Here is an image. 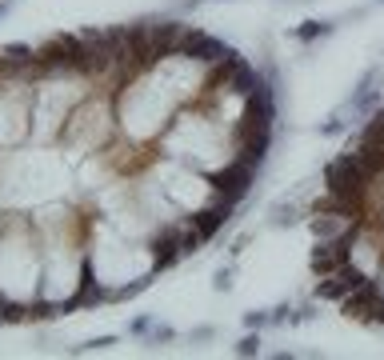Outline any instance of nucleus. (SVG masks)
Returning a JSON list of instances; mask_svg holds the SVG:
<instances>
[{"instance_id": "39448f33", "label": "nucleus", "mask_w": 384, "mask_h": 360, "mask_svg": "<svg viewBox=\"0 0 384 360\" xmlns=\"http://www.w3.org/2000/svg\"><path fill=\"white\" fill-rule=\"evenodd\" d=\"M233 216H236V204L209 197V204H204V209H197L192 216H188V221H192V228H197L204 240H212V236L221 232V228H228V224H233Z\"/></svg>"}, {"instance_id": "0eeeda50", "label": "nucleus", "mask_w": 384, "mask_h": 360, "mask_svg": "<svg viewBox=\"0 0 384 360\" xmlns=\"http://www.w3.org/2000/svg\"><path fill=\"white\" fill-rule=\"evenodd\" d=\"M336 32V20H304V25L292 28V40H300V44H316V40L333 37Z\"/></svg>"}, {"instance_id": "2eb2a0df", "label": "nucleus", "mask_w": 384, "mask_h": 360, "mask_svg": "<svg viewBox=\"0 0 384 360\" xmlns=\"http://www.w3.org/2000/svg\"><path fill=\"white\" fill-rule=\"evenodd\" d=\"M173 340H176L173 324H152V345H173Z\"/></svg>"}, {"instance_id": "7ed1b4c3", "label": "nucleus", "mask_w": 384, "mask_h": 360, "mask_svg": "<svg viewBox=\"0 0 384 360\" xmlns=\"http://www.w3.org/2000/svg\"><path fill=\"white\" fill-rule=\"evenodd\" d=\"M185 232H188V221L180 224H161L149 240V256H152V273H168L176 264L185 261Z\"/></svg>"}, {"instance_id": "a211bd4d", "label": "nucleus", "mask_w": 384, "mask_h": 360, "mask_svg": "<svg viewBox=\"0 0 384 360\" xmlns=\"http://www.w3.org/2000/svg\"><path fill=\"white\" fill-rule=\"evenodd\" d=\"M216 336V328L212 324H200V328H192V340H212Z\"/></svg>"}, {"instance_id": "6ab92c4d", "label": "nucleus", "mask_w": 384, "mask_h": 360, "mask_svg": "<svg viewBox=\"0 0 384 360\" xmlns=\"http://www.w3.org/2000/svg\"><path fill=\"white\" fill-rule=\"evenodd\" d=\"M197 4H204V0H180V8H197Z\"/></svg>"}, {"instance_id": "dca6fc26", "label": "nucleus", "mask_w": 384, "mask_h": 360, "mask_svg": "<svg viewBox=\"0 0 384 360\" xmlns=\"http://www.w3.org/2000/svg\"><path fill=\"white\" fill-rule=\"evenodd\" d=\"M152 324H156L152 316H137V321L128 324V333H132V336H144V333H152Z\"/></svg>"}, {"instance_id": "6e6552de", "label": "nucleus", "mask_w": 384, "mask_h": 360, "mask_svg": "<svg viewBox=\"0 0 384 360\" xmlns=\"http://www.w3.org/2000/svg\"><path fill=\"white\" fill-rule=\"evenodd\" d=\"M236 356H261L264 352V340H261V328H248L240 340H236V348H233Z\"/></svg>"}, {"instance_id": "4468645a", "label": "nucleus", "mask_w": 384, "mask_h": 360, "mask_svg": "<svg viewBox=\"0 0 384 360\" xmlns=\"http://www.w3.org/2000/svg\"><path fill=\"white\" fill-rule=\"evenodd\" d=\"M112 345H116V336H92L85 345H76L73 352H100V348H112Z\"/></svg>"}, {"instance_id": "aec40b11", "label": "nucleus", "mask_w": 384, "mask_h": 360, "mask_svg": "<svg viewBox=\"0 0 384 360\" xmlns=\"http://www.w3.org/2000/svg\"><path fill=\"white\" fill-rule=\"evenodd\" d=\"M376 4H384V0H376Z\"/></svg>"}, {"instance_id": "f03ea898", "label": "nucleus", "mask_w": 384, "mask_h": 360, "mask_svg": "<svg viewBox=\"0 0 384 360\" xmlns=\"http://www.w3.org/2000/svg\"><path fill=\"white\" fill-rule=\"evenodd\" d=\"M372 180L376 176L364 168V161H360L352 149H345L340 156H333V161L324 164V188L328 192H345V197H360V192H368Z\"/></svg>"}, {"instance_id": "9d476101", "label": "nucleus", "mask_w": 384, "mask_h": 360, "mask_svg": "<svg viewBox=\"0 0 384 360\" xmlns=\"http://www.w3.org/2000/svg\"><path fill=\"white\" fill-rule=\"evenodd\" d=\"M300 221V209L297 204H273V224L276 228H288V224Z\"/></svg>"}, {"instance_id": "f8f14e48", "label": "nucleus", "mask_w": 384, "mask_h": 360, "mask_svg": "<svg viewBox=\"0 0 384 360\" xmlns=\"http://www.w3.org/2000/svg\"><path fill=\"white\" fill-rule=\"evenodd\" d=\"M233 276H236L233 264H221V268L212 273V288H216V292H228V288H233Z\"/></svg>"}, {"instance_id": "423d86ee", "label": "nucleus", "mask_w": 384, "mask_h": 360, "mask_svg": "<svg viewBox=\"0 0 384 360\" xmlns=\"http://www.w3.org/2000/svg\"><path fill=\"white\" fill-rule=\"evenodd\" d=\"M309 221V232H312V240H328V236H340L348 228V216H336V212H309L304 216Z\"/></svg>"}, {"instance_id": "ddd939ff", "label": "nucleus", "mask_w": 384, "mask_h": 360, "mask_svg": "<svg viewBox=\"0 0 384 360\" xmlns=\"http://www.w3.org/2000/svg\"><path fill=\"white\" fill-rule=\"evenodd\" d=\"M273 324V309H252L244 312V328H268Z\"/></svg>"}, {"instance_id": "1a4fd4ad", "label": "nucleus", "mask_w": 384, "mask_h": 360, "mask_svg": "<svg viewBox=\"0 0 384 360\" xmlns=\"http://www.w3.org/2000/svg\"><path fill=\"white\" fill-rule=\"evenodd\" d=\"M28 312H32V304H16V300H8V297H0V321H4V324L28 321Z\"/></svg>"}, {"instance_id": "f3484780", "label": "nucleus", "mask_w": 384, "mask_h": 360, "mask_svg": "<svg viewBox=\"0 0 384 360\" xmlns=\"http://www.w3.org/2000/svg\"><path fill=\"white\" fill-rule=\"evenodd\" d=\"M248 240H252V236H236V240H233V249H228V252H233V261H236V256H244V249H248Z\"/></svg>"}, {"instance_id": "f257e3e1", "label": "nucleus", "mask_w": 384, "mask_h": 360, "mask_svg": "<svg viewBox=\"0 0 384 360\" xmlns=\"http://www.w3.org/2000/svg\"><path fill=\"white\" fill-rule=\"evenodd\" d=\"M256 176H261V168L244 164L240 156H228L221 168L204 173V185H209V197L228 200V204H236V209H240V204L248 200V192H252V185H256Z\"/></svg>"}, {"instance_id": "9b49d317", "label": "nucleus", "mask_w": 384, "mask_h": 360, "mask_svg": "<svg viewBox=\"0 0 384 360\" xmlns=\"http://www.w3.org/2000/svg\"><path fill=\"white\" fill-rule=\"evenodd\" d=\"M316 132H321V137H345V132H348V120L336 112V116H328L324 125H316Z\"/></svg>"}, {"instance_id": "20e7f679", "label": "nucleus", "mask_w": 384, "mask_h": 360, "mask_svg": "<svg viewBox=\"0 0 384 360\" xmlns=\"http://www.w3.org/2000/svg\"><path fill=\"white\" fill-rule=\"evenodd\" d=\"M368 280V273L360 268L357 261H348L345 268H336V273H328V276H316V288H312V297L316 300H333V304H340V300L352 292V288H360Z\"/></svg>"}]
</instances>
